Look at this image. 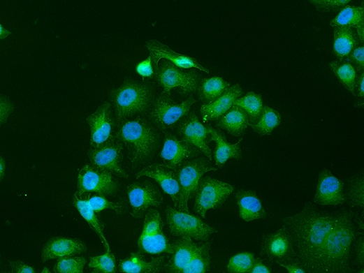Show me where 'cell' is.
<instances>
[{
  "label": "cell",
  "instance_id": "cell-35",
  "mask_svg": "<svg viewBox=\"0 0 364 273\" xmlns=\"http://www.w3.org/2000/svg\"><path fill=\"white\" fill-rule=\"evenodd\" d=\"M330 67L340 82L354 96V84L358 75L356 69L346 60L333 61Z\"/></svg>",
  "mask_w": 364,
  "mask_h": 273
},
{
  "label": "cell",
  "instance_id": "cell-41",
  "mask_svg": "<svg viewBox=\"0 0 364 273\" xmlns=\"http://www.w3.org/2000/svg\"><path fill=\"white\" fill-rule=\"evenodd\" d=\"M165 222L161 214L154 209L146 211L143 233L142 235H154L162 233Z\"/></svg>",
  "mask_w": 364,
  "mask_h": 273
},
{
  "label": "cell",
  "instance_id": "cell-49",
  "mask_svg": "<svg viewBox=\"0 0 364 273\" xmlns=\"http://www.w3.org/2000/svg\"><path fill=\"white\" fill-rule=\"evenodd\" d=\"M13 273H34L33 267L26 265L21 260H8Z\"/></svg>",
  "mask_w": 364,
  "mask_h": 273
},
{
  "label": "cell",
  "instance_id": "cell-3",
  "mask_svg": "<svg viewBox=\"0 0 364 273\" xmlns=\"http://www.w3.org/2000/svg\"><path fill=\"white\" fill-rule=\"evenodd\" d=\"M117 126L119 129L115 131V137L127 149V157L133 168H139L152 161L161 140L157 129L141 116Z\"/></svg>",
  "mask_w": 364,
  "mask_h": 273
},
{
  "label": "cell",
  "instance_id": "cell-50",
  "mask_svg": "<svg viewBox=\"0 0 364 273\" xmlns=\"http://www.w3.org/2000/svg\"><path fill=\"white\" fill-rule=\"evenodd\" d=\"M364 73H360L357 75L356 80L354 84V96L355 98H364V90H363V80H364Z\"/></svg>",
  "mask_w": 364,
  "mask_h": 273
},
{
  "label": "cell",
  "instance_id": "cell-22",
  "mask_svg": "<svg viewBox=\"0 0 364 273\" xmlns=\"http://www.w3.org/2000/svg\"><path fill=\"white\" fill-rule=\"evenodd\" d=\"M207 128L210 132V142L214 140L216 142V148L212 156H214L219 169L223 168L229 158H235L237 161L241 160L242 152L240 144L242 142V138L239 139L236 144L231 145L228 143L223 131L212 128L210 124H208Z\"/></svg>",
  "mask_w": 364,
  "mask_h": 273
},
{
  "label": "cell",
  "instance_id": "cell-28",
  "mask_svg": "<svg viewBox=\"0 0 364 273\" xmlns=\"http://www.w3.org/2000/svg\"><path fill=\"white\" fill-rule=\"evenodd\" d=\"M217 121L218 128L227 131L229 134L237 138L243 136L250 124L247 113L235 105Z\"/></svg>",
  "mask_w": 364,
  "mask_h": 273
},
{
  "label": "cell",
  "instance_id": "cell-11",
  "mask_svg": "<svg viewBox=\"0 0 364 273\" xmlns=\"http://www.w3.org/2000/svg\"><path fill=\"white\" fill-rule=\"evenodd\" d=\"M261 254L270 263L278 265L297 258L294 242L285 224L277 233L263 235Z\"/></svg>",
  "mask_w": 364,
  "mask_h": 273
},
{
  "label": "cell",
  "instance_id": "cell-33",
  "mask_svg": "<svg viewBox=\"0 0 364 273\" xmlns=\"http://www.w3.org/2000/svg\"><path fill=\"white\" fill-rule=\"evenodd\" d=\"M212 240L208 241L199 245L198 250L195 253L191 262L181 272V273H203L210 270V251Z\"/></svg>",
  "mask_w": 364,
  "mask_h": 273
},
{
  "label": "cell",
  "instance_id": "cell-45",
  "mask_svg": "<svg viewBox=\"0 0 364 273\" xmlns=\"http://www.w3.org/2000/svg\"><path fill=\"white\" fill-rule=\"evenodd\" d=\"M363 233L361 232L356 237V242L354 244V263L361 268L364 266V237Z\"/></svg>",
  "mask_w": 364,
  "mask_h": 273
},
{
  "label": "cell",
  "instance_id": "cell-6",
  "mask_svg": "<svg viewBox=\"0 0 364 273\" xmlns=\"http://www.w3.org/2000/svg\"><path fill=\"white\" fill-rule=\"evenodd\" d=\"M208 158H196L191 161H184L177 174L180 186V197L177 209L190 214L188 202L196 193L202 176L210 171H217Z\"/></svg>",
  "mask_w": 364,
  "mask_h": 273
},
{
  "label": "cell",
  "instance_id": "cell-20",
  "mask_svg": "<svg viewBox=\"0 0 364 273\" xmlns=\"http://www.w3.org/2000/svg\"><path fill=\"white\" fill-rule=\"evenodd\" d=\"M87 251V245L82 240L63 236L53 237L43 246L42 263L52 259L72 257Z\"/></svg>",
  "mask_w": 364,
  "mask_h": 273
},
{
  "label": "cell",
  "instance_id": "cell-31",
  "mask_svg": "<svg viewBox=\"0 0 364 273\" xmlns=\"http://www.w3.org/2000/svg\"><path fill=\"white\" fill-rule=\"evenodd\" d=\"M139 252L142 253L173 254V244L167 239L163 232L154 235H142L138 242Z\"/></svg>",
  "mask_w": 364,
  "mask_h": 273
},
{
  "label": "cell",
  "instance_id": "cell-32",
  "mask_svg": "<svg viewBox=\"0 0 364 273\" xmlns=\"http://www.w3.org/2000/svg\"><path fill=\"white\" fill-rule=\"evenodd\" d=\"M233 105L242 108L249 118L250 124H256L259 121L263 109L262 95L252 91L243 98L236 99Z\"/></svg>",
  "mask_w": 364,
  "mask_h": 273
},
{
  "label": "cell",
  "instance_id": "cell-19",
  "mask_svg": "<svg viewBox=\"0 0 364 273\" xmlns=\"http://www.w3.org/2000/svg\"><path fill=\"white\" fill-rule=\"evenodd\" d=\"M146 47L150 52L151 59H152L156 69L159 67V61L162 59H166L181 68L189 69L194 68H198L201 72L210 73L209 70L201 66L196 59L177 54V52L165 45V44L158 40L147 41Z\"/></svg>",
  "mask_w": 364,
  "mask_h": 273
},
{
  "label": "cell",
  "instance_id": "cell-52",
  "mask_svg": "<svg viewBox=\"0 0 364 273\" xmlns=\"http://www.w3.org/2000/svg\"><path fill=\"white\" fill-rule=\"evenodd\" d=\"M6 164L4 158L2 156H0V182L4 178L6 173Z\"/></svg>",
  "mask_w": 364,
  "mask_h": 273
},
{
  "label": "cell",
  "instance_id": "cell-1",
  "mask_svg": "<svg viewBox=\"0 0 364 273\" xmlns=\"http://www.w3.org/2000/svg\"><path fill=\"white\" fill-rule=\"evenodd\" d=\"M341 211L328 212L308 202L298 214L283 219L298 251L297 258L308 272L319 273L323 246Z\"/></svg>",
  "mask_w": 364,
  "mask_h": 273
},
{
  "label": "cell",
  "instance_id": "cell-15",
  "mask_svg": "<svg viewBox=\"0 0 364 273\" xmlns=\"http://www.w3.org/2000/svg\"><path fill=\"white\" fill-rule=\"evenodd\" d=\"M177 133L182 140L195 147L209 161L212 160V153L209 146L210 135L207 126H203L196 113L191 112L186 115L177 126Z\"/></svg>",
  "mask_w": 364,
  "mask_h": 273
},
{
  "label": "cell",
  "instance_id": "cell-2",
  "mask_svg": "<svg viewBox=\"0 0 364 273\" xmlns=\"http://www.w3.org/2000/svg\"><path fill=\"white\" fill-rule=\"evenodd\" d=\"M354 212L348 209L341 214L326 237L319 259V273L352 272L350 249L360 233L353 223Z\"/></svg>",
  "mask_w": 364,
  "mask_h": 273
},
{
  "label": "cell",
  "instance_id": "cell-26",
  "mask_svg": "<svg viewBox=\"0 0 364 273\" xmlns=\"http://www.w3.org/2000/svg\"><path fill=\"white\" fill-rule=\"evenodd\" d=\"M235 198L240 209L239 216L245 221L251 222L266 217L262 202L255 191L238 190L235 193Z\"/></svg>",
  "mask_w": 364,
  "mask_h": 273
},
{
  "label": "cell",
  "instance_id": "cell-10",
  "mask_svg": "<svg viewBox=\"0 0 364 273\" xmlns=\"http://www.w3.org/2000/svg\"><path fill=\"white\" fill-rule=\"evenodd\" d=\"M77 188L79 193L94 192L109 197L117 195L121 183L110 172L86 165L78 172Z\"/></svg>",
  "mask_w": 364,
  "mask_h": 273
},
{
  "label": "cell",
  "instance_id": "cell-24",
  "mask_svg": "<svg viewBox=\"0 0 364 273\" xmlns=\"http://www.w3.org/2000/svg\"><path fill=\"white\" fill-rule=\"evenodd\" d=\"M90 197L91 193H82L76 191L73 198V205L78 210L80 214L86 220L92 230L100 237L105 249H106L110 245L103 233L105 224L101 219L100 213L96 212L89 205L88 200Z\"/></svg>",
  "mask_w": 364,
  "mask_h": 273
},
{
  "label": "cell",
  "instance_id": "cell-43",
  "mask_svg": "<svg viewBox=\"0 0 364 273\" xmlns=\"http://www.w3.org/2000/svg\"><path fill=\"white\" fill-rule=\"evenodd\" d=\"M345 60L349 61L356 69L357 73H364V47L363 44L361 46L354 48Z\"/></svg>",
  "mask_w": 364,
  "mask_h": 273
},
{
  "label": "cell",
  "instance_id": "cell-5",
  "mask_svg": "<svg viewBox=\"0 0 364 273\" xmlns=\"http://www.w3.org/2000/svg\"><path fill=\"white\" fill-rule=\"evenodd\" d=\"M155 75L157 82L163 87V93L170 96L173 89L182 95L192 94L198 91L201 80V75L196 70L187 71L166 59L156 69Z\"/></svg>",
  "mask_w": 364,
  "mask_h": 273
},
{
  "label": "cell",
  "instance_id": "cell-39",
  "mask_svg": "<svg viewBox=\"0 0 364 273\" xmlns=\"http://www.w3.org/2000/svg\"><path fill=\"white\" fill-rule=\"evenodd\" d=\"M252 253H241L230 259L227 270L232 273H250L254 261Z\"/></svg>",
  "mask_w": 364,
  "mask_h": 273
},
{
  "label": "cell",
  "instance_id": "cell-47",
  "mask_svg": "<svg viewBox=\"0 0 364 273\" xmlns=\"http://www.w3.org/2000/svg\"><path fill=\"white\" fill-rule=\"evenodd\" d=\"M279 266L285 268L290 273H307V270L298 258L292 259L285 263L279 264Z\"/></svg>",
  "mask_w": 364,
  "mask_h": 273
},
{
  "label": "cell",
  "instance_id": "cell-36",
  "mask_svg": "<svg viewBox=\"0 0 364 273\" xmlns=\"http://www.w3.org/2000/svg\"><path fill=\"white\" fill-rule=\"evenodd\" d=\"M345 198L351 207L363 209L364 179L363 172L350 179L348 193Z\"/></svg>",
  "mask_w": 364,
  "mask_h": 273
},
{
  "label": "cell",
  "instance_id": "cell-12",
  "mask_svg": "<svg viewBox=\"0 0 364 273\" xmlns=\"http://www.w3.org/2000/svg\"><path fill=\"white\" fill-rule=\"evenodd\" d=\"M124 145L117 138L103 145L88 149L87 156L92 165L108 170L122 179H129V175L122 168Z\"/></svg>",
  "mask_w": 364,
  "mask_h": 273
},
{
  "label": "cell",
  "instance_id": "cell-17",
  "mask_svg": "<svg viewBox=\"0 0 364 273\" xmlns=\"http://www.w3.org/2000/svg\"><path fill=\"white\" fill-rule=\"evenodd\" d=\"M142 176L155 180L174 202V207L177 209L180 197V186L177 172L168 168L164 164H151L145 167L136 175L137 179Z\"/></svg>",
  "mask_w": 364,
  "mask_h": 273
},
{
  "label": "cell",
  "instance_id": "cell-37",
  "mask_svg": "<svg viewBox=\"0 0 364 273\" xmlns=\"http://www.w3.org/2000/svg\"><path fill=\"white\" fill-rule=\"evenodd\" d=\"M106 253L101 256L92 257L89 263V270L94 273L117 272V263L110 246L105 249Z\"/></svg>",
  "mask_w": 364,
  "mask_h": 273
},
{
  "label": "cell",
  "instance_id": "cell-29",
  "mask_svg": "<svg viewBox=\"0 0 364 273\" xmlns=\"http://www.w3.org/2000/svg\"><path fill=\"white\" fill-rule=\"evenodd\" d=\"M361 41L358 34L349 28L335 27L334 31L333 54L340 59L345 60Z\"/></svg>",
  "mask_w": 364,
  "mask_h": 273
},
{
  "label": "cell",
  "instance_id": "cell-23",
  "mask_svg": "<svg viewBox=\"0 0 364 273\" xmlns=\"http://www.w3.org/2000/svg\"><path fill=\"white\" fill-rule=\"evenodd\" d=\"M172 244L174 253L171 260L166 264L165 271L171 273H181L197 253L199 245L194 243L189 237H182L181 239L174 241Z\"/></svg>",
  "mask_w": 364,
  "mask_h": 273
},
{
  "label": "cell",
  "instance_id": "cell-54",
  "mask_svg": "<svg viewBox=\"0 0 364 273\" xmlns=\"http://www.w3.org/2000/svg\"><path fill=\"white\" fill-rule=\"evenodd\" d=\"M45 272L50 273V271L47 267H45L43 270L42 273H45Z\"/></svg>",
  "mask_w": 364,
  "mask_h": 273
},
{
  "label": "cell",
  "instance_id": "cell-13",
  "mask_svg": "<svg viewBox=\"0 0 364 273\" xmlns=\"http://www.w3.org/2000/svg\"><path fill=\"white\" fill-rule=\"evenodd\" d=\"M128 196L135 219L143 217L150 207H161L163 196L154 184L145 180L134 182L127 187Z\"/></svg>",
  "mask_w": 364,
  "mask_h": 273
},
{
  "label": "cell",
  "instance_id": "cell-25",
  "mask_svg": "<svg viewBox=\"0 0 364 273\" xmlns=\"http://www.w3.org/2000/svg\"><path fill=\"white\" fill-rule=\"evenodd\" d=\"M165 256L152 258L146 262L143 253H131L129 256L119 262V272L127 273H157L165 271Z\"/></svg>",
  "mask_w": 364,
  "mask_h": 273
},
{
  "label": "cell",
  "instance_id": "cell-34",
  "mask_svg": "<svg viewBox=\"0 0 364 273\" xmlns=\"http://www.w3.org/2000/svg\"><path fill=\"white\" fill-rule=\"evenodd\" d=\"M280 123L281 115L279 112L269 107H263L259 121L256 124H249V126L260 136H265L270 135Z\"/></svg>",
  "mask_w": 364,
  "mask_h": 273
},
{
  "label": "cell",
  "instance_id": "cell-21",
  "mask_svg": "<svg viewBox=\"0 0 364 273\" xmlns=\"http://www.w3.org/2000/svg\"><path fill=\"white\" fill-rule=\"evenodd\" d=\"M243 90L240 84L230 87L228 89L214 102L203 104L201 114L204 122L217 121L233 107L235 101L243 95Z\"/></svg>",
  "mask_w": 364,
  "mask_h": 273
},
{
  "label": "cell",
  "instance_id": "cell-27",
  "mask_svg": "<svg viewBox=\"0 0 364 273\" xmlns=\"http://www.w3.org/2000/svg\"><path fill=\"white\" fill-rule=\"evenodd\" d=\"M332 27L349 28L357 30L361 43L364 40V8L354 6H345L330 22Z\"/></svg>",
  "mask_w": 364,
  "mask_h": 273
},
{
  "label": "cell",
  "instance_id": "cell-55",
  "mask_svg": "<svg viewBox=\"0 0 364 273\" xmlns=\"http://www.w3.org/2000/svg\"><path fill=\"white\" fill-rule=\"evenodd\" d=\"M0 257H1V256H0Z\"/></svg>",
  "mask_w": 364,
  "mask_h": 273
},
{
  "label": "cell",
  "instance_id": "cell-51",
  "mask_svg": "<svg viewBox=\"0 0 364 273\" xmlns=\"http://www.w3.org/2000/svg\"><path fill=\"white\" fill-rule=\"evenodd\" d=\"M353 220L355 222V223H356L358 226L361 231L363 232V214L362 213L361 216L358 214H354Z\"/></svg>",
  "mask_w": 364,
  "mask_h": 273
},
{
  "label": "cell",
  "instance_id": "cell-46",
  "mask_svg": "<svg viewBox=\"0 0 364 273\" xmlns=\"http://www.w3.org/2000/svg\"><path fill=\"white\" fill-rule=\"evenodd\" d=\"M136 71L144 78L153 77L154 71L152 66V59H151L150 56L137 66Z\"/></svg>",
  "mask_w": 364,
  "mask_h": 273
},
{
  "label": "cell",
  "instance_id": "cell-53",
  "mask_svg": "<svg viewBox=\"0 0 364 273\" xmlns=\"http://www.w3.org/2000/svg\"><path fill=\"white\" fill-rule=\"evenodd\" d=\"M11 34L12 33L10 31L6 30L1 23H0V40L5 39Z\"/></svg>",
  "mask_w": 364,
  "mask_h": 273
},
{
  "label": "cell",
  "instance_id": "cell-30",
  "mask_svg": "<svg viewBox=\"0 0 364 273\" xmlns=\"http://www.w3.org/2000/svg\"><path fill=\"white\" fill-rule=\"evenodd\" d=\"M230 87L231 84L220 77L201 79L198 87L199 99L203 104H210L217 100Z\"/></svg>",
  "mask_w": 364,
  "mask_h": 273
},
{
  "label": "cell",
  "instance_id": "cell-7",
  "mask_svg": "<svg viewBox=\"0 0 364 273\" xmlns=\"http://www.w3.org/2000/svg\"><path fill=\"white\" fill-rule=\"evenodd\" d=\"M170 95L162 93L151 105L149 117L163 132L173 130L177 121L188 115L191 105L196 103L193 96L181 103L173 101Z\"/></svg>",
  "mask_w": 364,
  "mask_h": 273
},
{
  "label": "cell",
  "instance_id": "cell-9",
  "mask_svg": "<svg viewBox=\"0 0 364 273\" xmlns=\"http://www.w3.org/2000/svg\"><path fill=\"white\" fill-rule=\"evenodd\" d=\"M234 191L233 186L224 182L210 176L201 178L194 195V212L206 219L207 211L220 208Z\"/></svg>",
  "mask_w": 364,
  "mask_h": 273
},
{
  "label": "cell",
  "instance_id": "cell-38",
  "mask_svg": "<svg viewBox=\"0 0 364 273\" xmlns=\"http://www.w3.org/2000/svg\"><path fill=\"white\" fill-rule=\"evenodd\" d=\"M89 205L97 213L105 209L115 211L118 216L125 215L129 211V205L126 201L121 200L118 202L109 201L103 196H94L89 198Z\"/></svg>",
  "mask_w": 364,
  "mask_h": 273
},
{
  "label": "cell",
  "instance_id": "cell-16",
  "mask_svg": "<svg viewBox=\"0 0 364 273\" xmlns=\"http://www.w3.org/2000/svg\"><path fill=\"white\" fill-rule=\"evenodd\" d=\"M344 183L328 170L319 172L317 188L313 201L321 206H339L346 202Z\"/></svg>",
  "mask_w": 364,
  "mask_h": 273
},
{
  "label": "cell",
  "instance_id": "cell-8",
  "mask_svg": "<svg viewBox=\"0 0 364 273\" xmlns=\"http://www.w3.org/2000/svg\"><path fill=\"white\" fill-rule=\"evenodd\" d=\"M170 233L177 237H189L194 240L208 242L211 235L218 233L215 228L200 218L167 205L165 209Z\"/></svg>",
  "mask_w": 364,
  "mask_h": 273
},
{
  "label": "cell",
  "instance_id": "cell-44",
  "mask_svg": "<svg viewBox=\"0 0 364 273\" xmlns=\"http://www.w3.org/2000/svg\"><path fill=\"white\" fill-rule=\"evenodd\" d=\"M15 105L6 96H0V126L7 123L8 117L14 111Z\"/></svg>",
  "mask_w": 364,
  "mask_h": 273
},
{
  "label": "cell",
  "instance_id": "cell-42",
  "mask_svg": "<svg viewBox=\"0 0 364 273\" xmlns=\"http://www.w3.org/2000/svg\"><path fill=\"white\" fill-rule=\"evenodd\" d=\"M307 1L314 5L316 10L328 13L340 11L352 0H307Z\"/></svg>",
  "mask_w": 364,
  "mask_h": 273
},
{
  "label": "cell",
  "instance_id": "cell-48",
  "mask_svg": "<svg viewBox=\"0 0 364 273\" xmlns=\"http://www.w3.org/2000/svg\"><path fill=\"white\" fill-rule=\"evenodd\" d=\"M272 269L268 260H263L261 258L254 259L250 273H271Z\"/></svg>",
  "mask_w": 364,
  "mask_h": 273
},
{
  "label": "cell",
  "instance_id": "cell-4",
  "mask_svg": "<svg viewBox=\"0 0 364 273\" xmlns=\"http://www.w3.org/2000/svg\"><path fill=\"white\" fill-rule=\"evenodd\" d=\"M154 94L146 84L126 80L111 93L117 125L137 113L144 114L153 103Z\"/></svg>",
  "mask_w": 364,
  "mask_h": 273
},
{
  "label": "cell",
  "instance_id": "cell-40",
  "mask_svg": "<svg viewBox=\"0 0 364 273\" xmlns=\"http://www.w3.org/2000/svg\"><path fill=\"white\" fill-rule=\"evenodd\" d=\"M87 260L83 257L61 258L53 267L56 273H82Z\"/></svg>",
  "mask_w": 364,
  "mask_h": 273
},
{
  "label": "cell",
  "instance_id": "cell-14",
  "mask_svg": "<svg viewBox=\"0 0 364 273\" xmlns=\"http://www.w3.org/2000/svg\"><path fill=\"white\" fill-rule=\"evenodd\" d=\"M91 128V147H99L115 138L117 119L112 116V105L105 102L87 118Z\"/></svg>",
  "mask_w": 364,
  "mask_h": 273
},
{
  "label": "cell",
  "instance_id": "cell-18",
  "mask_svg": "<svg viewBox=\"0 0 364 273\" xmlns=\"http://www.w3.org/2000/svg\"><path fill=\"white\" fill-rule=\"evenodd\" d=\"M200 154H202L197 147L166 132L163 148L159 156L168 168L177 171L186 158H194Z\"/></svg>",
  "mask_w": 364,
  "mask_h": 273
}]
</instances>
